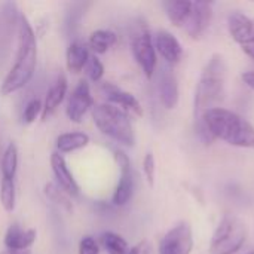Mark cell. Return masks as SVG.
I'll return each mask as SVG.
<instances>
[{"instance_id":"24","label":"cell","mask_w":254,"mask_h":254,"mask_svg":"<svg viewBox=\"0 0 254 254\" xmlns=\"http://www.w3.org/2000/svg\"><path fill=\"white\" fill-rule=\"evenodd\" d=\"M100 241L101 246L104 247V250L109 254H127L128 253V243L115 232H103L100 235Z\"/></svg>"},{"instance_id":"17","label":"cell","mask_w":254,"mask_h":254,"mask_svg":"<svg viewBox=\"0 0 254 254\" xmlns=\"http://www.w3.org/2000/svg\"><path fill=\"white\" fill-rule=\"evenodd\" d=\"M67 89H68V83L64 74H60L55 82L52 83V86L48 89L45 101H43V109H42V115L40 119L43 122H46L60 107V104L64 101L65 95H67Z\"/></svg>"},{"instance_id":"22","label":"cell","mask_w":254,"mask_h":254,"mask_svg":"<svg viewBox=\"0 0 254 254\" xmlns=\"http://www.w3.org/2000/svg\"><path fill=\"white\" fill-rule=\"evenodd\" d=\"M116 42L118 36L112 30H97L89 36V48L98 55L106 54L110 48L115 46Z\"/></svg>"},{"instance_id":"30","label":"cell","mask_w":254,"mask_h":254,"mask_svg":"<svg viewBox=\"0 0 254 254\" xmlns=\"http://www.w3.org/2000/svg\"><path fill=\"white\" fill-rule=\"evenodd\" d=\"M127 254H152V247L147 241H141L132 249H129Z\"/></svg>"},{"instance_id":"21","label":"cell","mask_w":254,"mask_h":254,"mask_svg":"<svg viewBox=\"0 0 254 254\" xmlns=\"http://www.w3.org/2000/svg\"><path fill=\"white\" fill-rule=\"evenodd\" d=\"M0 171H1V179L15 180L18 171V147L15 146V143H9L3 150L0 159Z\"/></svg>"},{"instance_id":"18","label":"cell","mask_w":254,"mask_h":254,"mask_svg":"<svg viewBox=\"0 0 254 254\" xmlns=\"http://www.w3.org/2000/svg\"><path fill=\"white\" fill-rule=\"evenodd\" d=\"M89 48L82 40H73L65 52V64L70 73H80L89 58Z\"/></svg>"},{"instance_id":"28","label":"cell","mask_w":254,"mask_h":254,"mask_svg":"<svg viewBox=\"0 0 254 254\" xmlns=\"http://www.w3.org/2000/svg\"><path fill=\"white\" fill-rule=\"evenodd\" d=\"M143 173L146 176V180L149 183L150 188L155 186V173H156V162H155V156L152 152H147L144 159H143Z\"/></svg>"},{"instance_id":"12","label":"cell","mask_w":254,"mask_h":254,"mask_svg":"<svg viewBox=\"0 0 254 254\" xmlns=\"http://www.w3.org/2000/svg\"><path fill=\"white\" fill-rule=\"evenodd\" d=\"M51 168L55 177V183L71 198V196H79L80 193V188L73 176V173L70 171L65 158L58 153V152H52L51 153Z\"/></svg>"},{"instance_id":"8","label":"cell","mask_w":254,"mask_h":254,"mask_svg":"<svg viewBox=\"0 0 254 254\" xmlns=\"http://www.w3.org/2000/svg\"><path fill=\"white\" fill-rule=\"evenodd\" d=\"M193 249L192 228L188 222L173 226L159 243V254H190Z\"/></svg>"},{"instance_id":"1","label":"cell","mask_w":254,"mask_h":254,"mask_svg":"<svg viewBox=\"0 0 254 254\" xmlns=\"http://www.w3.org/2000/svg\"><path fill=\"white\" fill-rule=\"evenodd\" d=\"M196 131L205 141L217 138L235 147L254 150V127L232 110L223 107L208 110Z\"/></svg>"},{"instance_id":"31","label":"cell","mask_w":254,"mask_h":254,"mask_svg":"<svg viewBox=\"0 0 254 254\" xmlns=\"http://www.w3.org/2000/svg\"><path fill=\"white\" fill-rule=\"evenodd\" d=\"M243 80H244V83H246L249 88H252V89L254 91V71L253 70L243 73Z\"/></svg>"},{"instance_id":"32","label":"cell","mask_w":254,"mask_h":254,"mask_svg":"<svg viewBox=\"0 0 254 254\" xmlns=\"http://www.w3.org/2000/svg\"><path fill=\"white\" fill-rule=\"evenodd\" d=\"M6 254H30L28 252H21V253H13V252H7L6 250Z\"/></svg>"},{"instance_id":"34","label":"cell","mask_w":254,"mask_h":254,"mask_svg":"<svg viewBox=\"0 0 254 254\" xmlns=\"http://www.w3.org/2000/svg\"><path fill=\"white\" fill-rule=\"evenodd\" d=\"M1 254H6V252H3V253H1Z\"/></svg>"},{"instance_id":"3","label":"cell","mask_w":254,"mask_h":254,"mask_svg":"<svg viewBox=\"0 0 254 254\" xmlns=\"http://www.w3.org/2000/svg\"><path fill=\"white\" fill-rule=\"evenodd\" d=\"M226 74L228 65L222 54H213L204 65L195 89L193 118L196 128L202 124L204 115L219 107L217 104L225 100L226 94Z\"/></svg>"},{"instance_id":"35","label":"cell","mask_w":254,"mask_h":254,"mask_svg":"<svg viewBox=\"0 0 254 254\" xmlns=\"http://www.w3.org/2000/svg\"><path fill=\"white\" fill-rule=\"evenodd\" d=\"M252 254H254V252H253V253H252Z\"/></svg>"},{"instance_id":"15","label":"cell","mask_w":254,"mask_h":254,"mask_svg":"<svg viewBox=\"0 0 254 254\" xmlns=\"http://www.w3.org/2000/svg\"><path fill=\"white\" fill-rule=\"evenodd\" d=\"M158 92L161 103L165 109L173 110L179 103V83L170 65H164L158 77Z\"/></svg>"},{"instance_id":"6","label":"cell","mask_w":254,"mask_h":254,"mask_svg":"<svg viewBox=\"0 0 254 254\" xmlns=\"http://www.w3.org/2000/svg\"><path fill=\"white\" fill-rule=\"evenodd\" d=\"M131 51L144 76L147 79H152L156 70L158 58L153 45V36L144 24L138 25V28L134 31L131 37Z\"/></svg>"},{"instance_id":"7","label":"cell","mask_w":254,"mask_h":254,"mask_svg":"<svg viewBox=\"0 0 254 254\" xmlns=\"http://www.w3.org/2000/svg\"><path fill=\"white\" fill-rule=\"evenodd\" d=\"M228 30L244 54L254 60V18L244 12L234 10L228 15Z\"/></svg>"},{"instance_id":"11","label":"cell","mask_w":254,"mask_h":254,"mask_svg":"<svg viewBox=\"0 0 254 254\" xmlns=\"http://www.w3.org/2000/svg\"><path fill=\"white\" fill-rule=\"evenodd\" d=\"M211 21H213V3L196 0L192 3L190 15L183 28L192 39H199L208 30Z\"/></svg>"},{"instance_id":"26","label":"cell","mask_w":254,"mask_h":254,"mask_svg":"<svg viewBox=\"0 0 254 254\" xmlns=\"http://www.w3.org/2000/svg\"><path fill=\"white\" fill-rule=\"evenodd\" d=\"M85 73L91 82H100L104 76V65L97 55H89L85 65Z\"/></svg>"},{"instance_id":"10","label":"cell","mask_w":254,"mask_h":254,"mask_svg":"<svg viewBox=\"0 0 254 254\" xmlns=\"http://www.w3.org/2000/svg\"><path fill=\"white\" fill-rule=\"evenodd\" d=\"M92 107H94V97L91 94L89 83L82 79L68 95L65 115L70 122L80 124L83 121V116L89 110H92Z\"/></svg>"},{"instance_id":"29","label":"cell","mask_w":254,"mask_h":254,"mask_svg":"<svg viewBox=\"0 0 254 254\" xmlns=\"http://www.w3.org/2000/svg\"><path fill=\"white\" fill-rule=\"evenodd\" d=\"M79 254H100L98 243L94 237L85 235L79 243Z\"/></svg>"},{"instance_id":"5","label":"cell","mask_w":254,"mask_h":254,"mask_svg":"<svg viewBox=\"0 0 254 254\" xmlns=\"http://www.w3.org/2000/svg\"><path fill=\"white\" fill-rule=\"evenodd\" d=\"M246 238V223L235 214H225L211 237L210 254H237L244 246Z\"/></svg>"},{"instance_id":"25","label":"cell","mask_w":254,"mask_h":254,"mask_svg":"<svg viewBox=\"0 0 254 254\" xmlns=\"http://www.w3.org/2000/svg\"><path fill=\"white\" fill-rule=\"evenodd\" d=\"M16 201V190H15V180L1 179L0 182V202L4 211L12 213L15 210Z\"/></svg>"},{"instance_id":"23","label":"cell","mask_w":254,"mask_h":254,"mask_svg":"<svg viewBox=\"0 0 254 254\" xmlns=\"http://www.w3.org/2000/svg\"><path fill=\"white\" fill-rule=\"evenodd\" d=\"M43 192L46 195V198L54 202L57 207H60L61 210H64L65 213H71L73 211V204H71V199L70 196L54 182H49L45 185L43 188Z\"/></svg>"},{"instance_id":"14","label":"cell","mask_w":254,"mask_h":254,"mask_svg":"<svg viewBox=\"0 0 254 254\" xmlns=\"http://www.w3.org/2000/svg\"><path fill=\"white\" fill-rule=\"evenodd\" d=\"M153 45L156 54H159L168 65L180 63L183 57V48L174 34L167 30H159L153 36Z\"/></svg>"},{"instance_id":"2","label":"cell","mask_w":254,"mask_h":254,"mask_svg":"<svg viewBox=\"0 0 254 254\" xmlns=\"http://www.w3.org/2000/svg\"><path fill=\"white\" fill-rule=\"evenodd\" d=\"M37 64V42L33 27L25 15L18 16V51L12 68L0 85L1 95H10L22 89L33 77Z\"/></svg>"},{"instance_id":"13","label":"cell","mask_w":254,"mask_h":254,"mask_svg":"<svg viewBox=\"0 0 254 254\" xmlns=\"http://www.w3.org/2000/svg\"><path fill=\"white\" fill-rule=\"evenodd\" d=\"M101 92L106 95V98L109 100L110 104L113 106H119V109H122L127 113H132L135 116H143V107L140 104V101L128 91H124L122 88L110 83V82H104L101 85Z\"/></svg>"},{"instance_id":"20","label":"cell","mask_w":254,"mask_h":254,"mask_svg":"<svg viewBox=\"0 0 254 254\" xmlns=\"http://www.w3.org/2000/svg\"><path fill=\"white\" fill-rule=\"evenodd\" d=\"M89 141L91 138L85 132H79V131L64 132L57 137L55 146H57V152L63 155V153H71L79 149H83L89 144Z\"/></svg>"},{"instance_id":"4","label":"cell","mask_w":254,"mask_h":254,"mask_svg":"<svg viewBox=\"0 0 254 254\" xmlns=\"http://www.w3.org/2000/svg\"><path fill=\"white\" fill-rule=\"evenodd\" d=\"M92 121L98 131L109 138L115 140L119 144L132 147L135 143L134 128L129 119V115L122 109L110 104H95L91 110Z\"/></svg>"},{"instance_id":"19","label":"cell","mask_w":254,"mask_h":254,"mask_svg":"<svg viewBox=\"0 0 254 254\" xmlns=\"http://www.w3.org/2000/svg\"><path fill=\"white\" fill-rule=\"evenodd\" d=\"M192 3L193 1H189V0H168V1H164L162 6L170 22L176 27L183 28L190 15Z\"/></svg>"},{"instance_id":"33","label":"cell","mask_w":254,"mask_h":254,"mask_svg":"<svg viewBox=\"0 0 254 254\" xmlns=\"http://www.w3.org/2000/svg\"><path fill=\"white\" fill-rule=\"evenodd\" d=\"M0 152H1V146H0ZM0 159H1V155H0Z\"/></svg>"},{"instance_id":"27","label":"cell","mask_w":254,"mask_h":254,"mask_svg":"<svg viewBox=\"0 0 254 254\" xmlns=\"http://www.w3.org/2000/svg\"><path fill=\"white\" fill-rule=\"evenodd\" d=\"M42 109L43 103L39 98H31L22 110V121L25 124H33L42 115Z\"/></svg>"},{"instance_id":"16","label":"cell","mask_w":254,"mask_h":254,"mask_svg":"<svg viewBox=\"0 0 254 254\" xmlns=\"http://www.w3.org/2000/svg\"><path fill=\"white\" fill-rule=\"evenodd\" d=\"M36 237L37 232L34 229H22L19 225L13 223L7 228L3 243L7 252L21 253L27 252L36 243Z\"/></svg>"},{"instance_id":"9","label":"cell","mask_w":254,"mask_h":254,"mask_svg":"<svg viewBox=\"0 0 254 254\" xmlns=\"http://www.w3.org/2000/svg\"><path fill=\"white\" fill-rule=\"evenodd\" d=\"M115 155V159L119 165V170H121V179H119V183L113 192V196H112V204L116 205V207H124L127 205L132 195H134V176H132V165H131V161L128 158V155L119 149H116L113 152Z\"/></svg>"}]
</instances>
